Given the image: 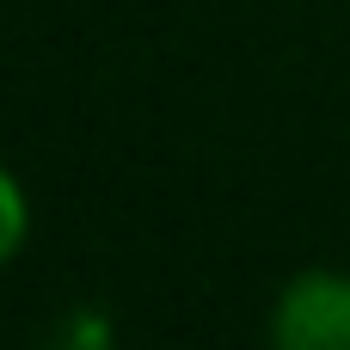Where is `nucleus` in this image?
Returning <instances> with one entry per match:
<instances>
[{
  "instance_id": "obj_3",
  "label": "nucleus",
  "mask_w": 350,
  "mask_h": 350,
  "mask_svg": "<svg viewBox=\"0 0 350 350\" xmlns=\"http://www.w3.org/2000/svg\"><path fill=\"white\" fill-rule=\"evenodd\" d=\"M49 350H111V326H105V314H74L62 332H55V345Z\"/></svg>"
},
{
  "instance_id": "obj_1",
  "label": "nucleus",
  "mask_w": 350,
  "mask_h": 350,
  "mask_svg": "<svg viewBox=\"0 0 350 350\" xmlns=\"http://www.w3.org/2000/svg\"><path fill=\"white\" fill-rule=\"evenodd\" d=\"M271 350H350V277L301 271L271 308Z\"/></svg>"
},
{
  "instance_id": "obj_2",
  "label": "nucleus",
  "mask_w": 350,
  "mask_h": 350,
  "mask_svg": "<svg viewBox=\"0 0 350 350\" xmlns=\"http://www.w3.org/2000/svg\"><path fill=\"white\" fill-rule=\"evenodd\" d=\"M25 228H31V215H25V191H18V178L0 166V265L25 246Z\"/></svg>"
}]
</instances>
